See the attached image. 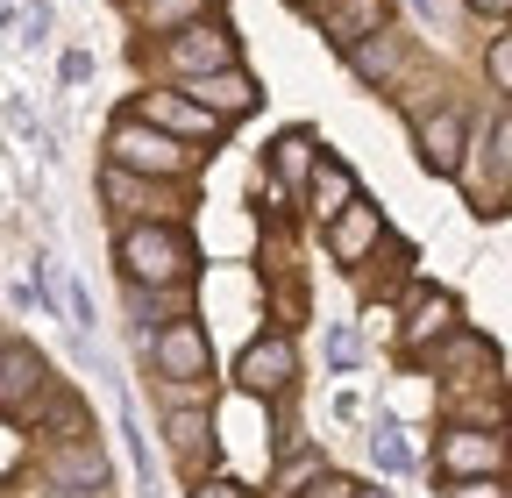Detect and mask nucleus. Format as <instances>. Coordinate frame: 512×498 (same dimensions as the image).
<instances>
[{
	"label": "nucleus",
	"instance_id": "obj_8",
	"mask_svg": "<svg viewBox=\"0 0 512 498\" xmlns=\"http://www.w3.org/2000/svg\"><path fill=\"white\" fill-rule=\"evenodd\" d=\"M292 370H299L292 342H285V335H264V342L242 349V370H235V378H242V392H285Z\"/></svg>",
	"mask_w": 512,
	"mask_h": 498
},
{
	"label": "nucleus",
	"instance_id": "obj_26",
	"mask_svg": "<svg viewBox=\"0 0 512 498\" xmlns=\"http://www.w3.org/2000/svg\"><path fill=\"white\" fill-rule=\"evenodd\" d=\"M477 15H512V0H470Z\"/></svg>",
	"mask_w": 512,
	"mask_h": 498
},
{
	"label": "nucleus",
	"instance_id": "obj_6",
	"mask_svg": "<svg viewBox=\"0 0 512 498\" xmlns=\"http://www.w3.org/2000/svg\"><path fill=\"white\" fill-rule=\"evenodd\" d=\"M313 15L335 50H363L370 36H384V0H320Z\"/></svg>",
	"mask_w": 512,
	"mask_h": 498
},
{
	"label": "nucleus",
	"instance_id": "obj_20",
	"mask_svg": "<svg viewBox=\"0 0 512 498\" xmlns=\"http://www.w3.org/2000/svg\"><path fill=\"white\" fill-rule=\"evenodd\" d=\"M484 72H491L498 93H512V36H498V43L484 50Z\"/></svg>",
	"mask_w": 512,
	"mask_h": 498
},
{
	"label": "nucleus",
	"instance_id": "obj_10",
	"mask_svg": "<svg viewBox=\"0 0 512 498\" xmlns=\"http://www.w3.org/2000/svg\"><path fill=\"white\" fill-rule=\"evenodd\" d=\"M413 136H420V164H427V171H441V178H456V171H463V114H456V107L427 114Z\"/></svg>",
	"mask_w": 512,
	"mask_h": 498
},
{
	"label": "nucleus",
	"instance_id": "obj_28",
	"mask_svg": "<svg viewBox=\"0 0 512 498\" xmlns=\"http://www.w3.org/2000/svg\"><path fill=\"white\" fill-rule=\"evenodd\" d=\"M8 22H15V8H8V0H0V29H8Z\"/></svg>",
	"mask_w": 512,
	"mask_h": 498
},
{
	"label": "nucleus",
	"instance_id": "obj_27",
	"mask_svg": "<svg viewBox=\"0 0 512 498\" xmlns=\"http://www.w3.org/2000/svg\"><path fill=\"white\" fill-rule=\"evenodd\" d=\"M413 8H420V22H441V8H434V0H413Z\"/></svg>",
	"mask_w": 512,
	"mask_h": 498
},
{
	"label": "nucleus",
	"instance_id": "obj_22",
	"mask_svg": "<svg viewBox=\"0 0 512 498\" xmlns=\"http://www.w3.org/2000/svg\"><path fill=\"white\" fill-rule=\"evenodd\" d=\"M299 498H363V491H356L349 477H335V470H328V477H306V491H299Z\"/></svg>",
	"mask_w": 512,
	"mask_h": 498
},
{
	"label": "nucleus",
	"instance_id": "obj_13",
	"mask_svg": "<svg viewBox=\"0 0 512 498\" xmlns=\"http://www.w3.org/2000/svg\"><path fill=\"white\" fill-rule=\"evenodd\" d=\"M456 328V299L448 292H427L420 306H413V321H406V349H427L434 335H448Z\"/></svg>",
	"mask_w": 512,
	"mask_h": 498
},
{
	"label": "nucleus",
	"instance_id": "obj_23",
	"mask_svg": "<svg viewBox=\"0 0 512 498\" xmlns=\"http://www.w3.org/2000/svg\"><path fill=\"white\" fill-rule=\"evenodd\" d=\"M29 498H107V491H100V484H57V477H50V484L29 491Z\"/></svg>",
	"mask_w": 512,
	"mask_h": 498
},
{
	"label": "nucleus",
	"instance_id": "obj_18",
	"mask_svg": "<svg viewBox=\"0 0 512 498\" xmlns=\"http://www.w3.org/2000/svg\"><path fill=\"white\" fill-rule=\"evenodd\" d=\"M392 57H399V50H392V36H370L363 50H349V65H356L363 79H377V72H392Z\"/></svg>",
	"mask_w": 512,
	"mask_h": 498
},
{
	"label": "nucleus",
	"instance_id": "obj_29",
	"mask_svg": "<svg viewBox=\"0 0 512 498\" xmlns=\"http://www.w3.org/2000/svg\"><path fill=\"white\" fill-rule=\"evenodd\" d=\"M299 8H320V0H299Z\"/></svg>",
	"mask_w": 512,
	"mask_h": 498
},
{
	"label": "nucleus",
	"instance_id": "obj_15",
	"mask_svg": "<svg viewBox=\"0 0 512 498\" xmlns=\"http://www.w3.org/2000/svg\"><path fill=\"white\" fill-rule=\"evenodd\" d=\"M370 242H377V207L356 200V207L335 221V257H342V264H363V249H370Z\"/></svg>",
	"mask_w": 512,
	"mask_h": 498
},
{
	"label": "nucleus",
	"instance_id": "obj_5",
	"mask_svg": "<svg viewBox=\"0 0 512 498\" xmlns=\"http://www.w3.org/2000/svg\"><path fill=\"white\" fill-rule=\"evenodd\" d=\"M136 114H143V121H157V129H171V136H185V143H214V136L228 129V114L200 107L192 93H143V100H136Z\"/></svg>",
	"mask_w": 512,
	"mask_h": 498
},
{
	"label": "nucleus",
	"instance_id": "obj_9",
	"mask_svg": "<svg viewBox=\"0 0 512 498\" xmlns=\"http://www.w3.org/2000/svg\"><path fill=\"white\" fill-rule=\"evenodd\" d=\"M157 363H164L171 385H200V378H207V335L192 328V321H171V328L157 335Z\"/></svg>",
	"mask_w": 512,
	"mask_h": 498
},
{
	"label": "nucleus",
	"instance_id": "obj_11",
	"mask_svg": "<svg viewBox=\"0 0 512 498\" xmlns=\"http://www.w3.org/2000/svg\"><path fill=\"white\" fill-rule=\"evenodd\" d=\"M185 93L200 100V107H214V114H228V121L256 107V79H249V72H235V65H228V72H200V79H185Z\"/></svg>",
	"mask_w": 512,
	"mask_h": 498
},
{
	"label": "nucleus",
	"instance_id": "obj_14",
	"mask_svg": "<svg viewBox=\"0 0 512 498\" xmlns=\"http://www.w3.org/2000/svg\"><path fill=\"white\" fill-rule=\"evenodd\" d=\"M50 477H57V484H100V491H107V463H100V449H93V442L57 449V456H50Z\"/></svg>",
	"mask_w": 512,
	"mask_h": 498
},
{
	"label": "nucleus",
	"instance_id": "obj_25",
	"mask_svg": "<svg viewBox=\"0 0 512 498\" xmlns=\"http://www.w3.org/2000/svg\"><path fill=\"white\" fill-rule=\"evenodd\" d=\"M491 143H498V171H512V114L498 121V136H491Z\"/></svg>",
	"mask_w": 512,
	"mask_h": 498
},
{
	"label": "nucleus",
	"instance_id": "obj_2",
	"mask_svg": "<svg viewBox=\"0 0 512 498\" xmlns=\"http://www.w3.org/2000/svg\"><path fill=\"white\" fill-rule=\"evenodd\" d=\"M114 257H121L128 285H185L192 264H200V257H192V242H185V228H171V221H136V228H121Z\"/></svg>",
	"mask_w": 512,
	"mask_h": 498
},
{
	"label": "nucleus",
	"instance_id": "obj_19",
	"mask_svg": "<svg viewBox=\"0 0 512 498\" xmlns=\"http://www.w3.org/2000/svg\"><path fill=\"white\" fill-rule=\"evenodd\" d=\"M370 456H377L384 470H406V463H413V449L399 442V427H377V434H370Z\"/></svg>",
	"mask_w": 512,
	"mask_h": 498
},
{
	"label": "nucleus",
	"instance_id": "obj_16",
	"mask_svg": "<svg viewBox=\"0 0 512 498\" xmlns=\"http://www.w3.org/2000/svg\"><path fill=\"white\" fill-rule=\"evenodd\" d=\"M271 171H278V185H299V178H313V171H320V164H313V136H306V129L278 136V150H271Z\"/></svg>",
	"mask_w": 512,
	"mask_h": 498
},
{
	"label": "nucleus",
	"instance_id": "obj_21",
	"mask_svg": "<svg viewBox=\"0 0 512 498\" xmlns=\"http://www.w3.org/2000/svg\"><path fill=\"white\" fill-rule=\"evenodd\" d=\"M448 498H512V484L505 477H456V491Z\"/></svg>",
	"mask_w": 512,
	"mask_h": 498
},
{
	"label": "nucleus",
	"instance_id": "obj_3",
	"mask_svg": "<svg viewBox=\"0 0 512 498\" xmlns=\"http://www.w3.org/2000/svg\"><path fill=\"white\" fill-rule=\"evenodd\" d=\"M164 65L178 79H200V72H228L235 65V36L221 22H185L178 36H164Z\"/></svg>",
	"mask_w": 512,
	"mask_h": 498
},
{
	"label": "nucleus",
	"instance_id": "obj_7",
	"mask_svg": "<svg viewBox=\"0 0 512 498\" xmlns=\"http://www.w3.org/2000/svg\"><path fill=\"white\" fill-rule=\"evenodd\" d=\"M43 378H50L43 356H36V349H22V342H8V349H0V413H8V420L36 413L29 399L43 392Z\"/></svg>",
	"mask_w": 512,
	"mask_h": 498
},
{
	"label": "nucleus",
	"instance_id": "obj_4",
	"mask_svg": "<svg viewBox=\"0 0 512 498\" xmlns=\"http://www.w3.org/2000/svg\"><path fill=\"white\" fill-rule=\"evenodd\" d=\"M434 456H441L448 477H505L512 442H505V434H484V427H456V434H441Z\"/></svg>",
	"mask_w": 512,
	"mask_h": 498
},
{
	"label": "nucleus",
	"instance_id": "obj_17",
	"mask_svg": "<svg viewBox=\"0 0 512 498\" xmlns=\"http://www.w3.org/2000/svg\"><path fill=\"white\" fill-rule=\"evenodd\" d=\"M136 15L150 36H178L185 22H200V0H136Z\"/></svg>",
	"mask_w": 512,
	"mask_h": 498
},
{
	"label": "nucleus",
	"instance_id": "obj_1",
	"mask_svg": "<svg viewBox=\"0 0 512 498\" xmlns=\"http://www.w3.org/2000/svg\"><path fill=\"white\" fill-rule=\"evenodd\" d=\"M107 164L136 171V178H185L192 164H200V150H192L185 136H171V129H157V121L128 114V121L107 129Z\"/></svg>",
	"mask_w": 512,
	"mask_h": 498
},
{
	"label": "nucleus",
	"instance_id": "obj_24",
	"mask_svg": "<svg viewBox=\"0 0 512 498\" xmlns=\"http://www.w3.org/2000/svg\"><path fill=\"white\" fill-rule=\"evenodd\" d=\"M192 498H249V491H242L235 477H207V484H200V491H192Z\"/></svg>",
	"mask_w": 512,
	"mask_h": 498
},
{
	"label": "nucleus",
	"instance_id": "obj_12",
	"mask_svg": "<svg viewBox=\"0 0 512 498\" xmlns=\"http://www.w3.org/2000/svg\"><path fill=\"white\" fill-rule=\"evenodd\" d=\"M306 200H313V214H320V221H342V214L356 207V178H349V164L320 157V171L306 178Z\"/></svg>",
	"mask_w": 512,
	"mask_h": 498
}]
</instances>
